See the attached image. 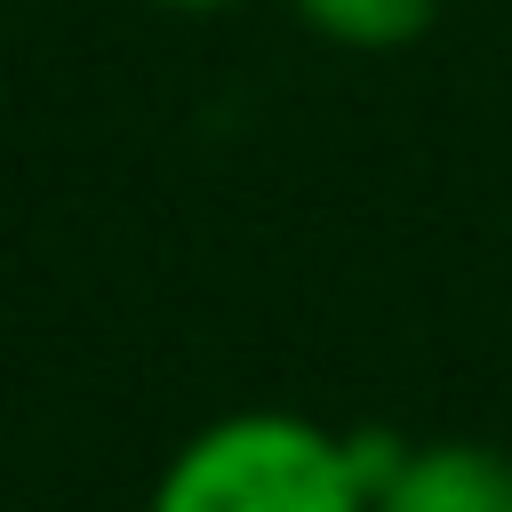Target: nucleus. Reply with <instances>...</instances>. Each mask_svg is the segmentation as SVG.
I'll return each mask as SVG.
<instances>
[{
    "mask_svg": "<svg viewBox=\"0 0 512 512\" xmlns=\"http://www.w3.org/2000/svg\"><path fill=\"white\" fill-rule=\"evenodd\" d=\"M368 512H512V448L488 440H408L368 488Z\"/></svg>",
    "mask_w": 512,
    "mask_h": 512,
    "instance_id": "obj_2",
    "label": "nucleus"
},
{
    "mask_svg": "<svg viewBox=\"0 0 512 512\" xmlns=\"http://www.w3.org/2000/svg\"><path fill=\"white\" fill-rule=\"evenodd\" d=\"M144 512H368L352 440L304 408H224L168 448Z\"/></svg>",
    "mask_w": 512,
    "mask_h": 512,
    "instance_id": "obj_1",
    "label": "nucleus"
},
{
    "mask_svg": "<svg viewBox=\"0 0 512 512\" xmlns=\"http://www.w3.org/2000/svg\"><path fill=\"white\" fill-rule=\"evenodd\" d=\"M304 16L312 40L328 48H352V56H392V48H416L440 16V0H288Z\"/></svg>",
    "mask_w": 512,
    "mask_h": 512,
    "instance_id": "obj_3",
    "label": "nucleus"
},
{
    "mask_svg": "<svg viewBox=\"0 0 512 512\" xmlns=\"http://www.w3.org/2000/svg\"><path fill=\"white\" fill-rule=\"evenodd\" d=\"M152 8H168V16H216V8H248V0H152Z\"/></svg>",
    "mask_w": 512,
    "mask_h": 512,
    "instance_id": "obj_4",
    "label": "nucleus"
}]
</instances>
